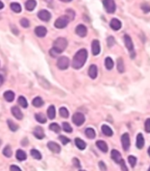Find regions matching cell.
Here are the masks:
<instances>
[{
    "instance_id": "cell-30",
    "label": "cell",
    "mask_w": 150,
    "mask_h": 171,
    "mask_svg": "<svg viewBox=\"0 0 150 171\" xmlns=\"http://www.w3.org/2000/svg\"><path fill=\"white\" fill-rule=\"evenodd\" d=\"M35 119L36 120L39 122V123H41V124H44L47 122V118L44 116V114L43 113H37L35 114Z\"/></svg>"
},
{
    "instance_id": "cell-10",
    "label": "cell",
    "mask_w": 150,
    "mask_h": 171,
    "mask_svg": "<svg viewBox=\"0 0 150 171\" xmlns=\"http://www.w3.org/2000/svg\"><path fill=\"white\" fill-rule=\"evenodd\" d=\"M91 50L93 55H98L101 51V47H100V42L98 40H94L91 43Z\"/></svg>"
},
{
    "instance_id": "cell-22",
    "label": "cell",
    "mask_w": 150,
    "mask_h": 171,
    "mask_svg": "<svg viewBox=\"0 0 150 171\" xmlns=\"http://www.w3.org/2000/svg\"><path fill=\"white\" fill-rule=\"evenodd\" d=\"M4 97L7 102H12L15 98V94L12 90H7L4 93Z\"/></svg>"
},
{
    "instance_id": "cell-18",
    "label": "cell",
    "mask_w": 150,
    "mask_h": 171,
    "mask_svg": "<svg viewBox=\"0 0 150 171\" xmlns=\"http://www.w3.org/2000/svg\"><path fill=\"white\" fill-rule=\"evenodd\" d=\"M88 74H89V76H90L91 79L97 78V67L96 65H94V64L90 65V68H89Z\"/></svg>"
},
{
    "instance_id": "cell-8",
    "label": "cell",
    "mask_w": 150,
    "mask_h": 171,
    "mask_svg": "<svg viewBox=\"0 0 150 171\" xmlns=\"http://www.w3.org/2000/svg\"><path fill=\"white\" fill-rule=\"evenodd\" d=\"M121 144L122 147L125 151H127L130 147V137L127 133L122 134L121 136Z\"/></svg>"
},
{
    "instance_id": "cell-39",
    "label": "cell",
    "mask_w": 150,
    "mask_h": 171,
    "mask_svg": "<svg viewBox=\"0 0 150 171\" xmlns=\"http://www.w3.org/2000/svg\"><path fill=\"white\" fill-rule=\"evenodd\" d=\"M128 162L130 163L132 168H134L136 165V162H137V158L133 155H129L128 156Z\"/></svg>"
},
{
    "instance_id": "cell-1",
    "label": "cell",
    "mask_w": 150,
    "mask_h": 171,
    "mask_svg": "<svg viewBox=\"0 0 150 171\" xmlns=\"http://www.w3.org/2000/svg\"><path fill=\"white\" fill-rule=\"evenodd\" d=\"M88 58V52L86 49L82 48L79 51L76 52L75 54L73 61H72V67L75 70H79L81 69L86 63V60Z\"/></svg>"
},
{
    "instance_id": "cell-46",
    "label": "cell",
    "mask_w": 150,
    "mask_h": 171,
    "mask_svg": "<svg viewBox=\"0 0 150 171\" xmlns=\"http://www.w3.org/2000/svg\"><path fill=\"white\" fill-rule=\"evenodd\" d=\"M98 166H99V168L101 171H106L107 170V168H106V165L104 161H99L98 162Z\"/></svg>"
},
{
    "instance_id": "cell-3",
    "label": "cell",
    "mask_w": 150,
    "mask_h": 171,
    "mask_svg": "<svg viewBox=\"0 0 150 171\" xmlns=\"http://www.w3.org/2000/svg\"><path fill=\"white\" fill-rule=\"evenodd\" d=\"M70 19L67 16V15H64V16H61L60 18H58L56 22H55V26L58 29H63V28H65L68 24L69 23Z\"/></svg>"
},
{
    "instance_id": "cell-44",
    "label": "cell",
    "mask_w": 150,
    "mask_h": 171,
    "mask_svg": "<svg viewBox=\"0 0 150 171\" xmlns=\"http://www.w3.org/2000/svg\"><path fill=\"white\" fill-rule=\"evenodd\" d=\"M59 140H61V142H62L63 145H66V144H68L69 142H70V140H69V138H67V137L63 136V135L59 136Z\"/></svg>"
},
{
    "instance_id": "cell-28",
    "label": "cell",
    "mask_w": 150,
    "mask_h": 171,
    "mask_svg": "<svg viewBox=\"0 0 150 171\" xmlns=\"http://www.w3.org/2000/svg\"><path fill=\"white\" fill-rule=\"evenodd\" d=\"M117 69L119 73H124L125 72V65L122 58H119L117 61Z\"/></svg>"
},
{
    "instance_id": "cell-50",
    "label": "cell",
    "mask_w": 150,
    "mask_h": 171,
    "mask_svg": "<svg viewBox=\"0 0 150 171\" xmlns=\"http://www.w3.org/2000/svg\"><path fill=\"white\" fill-rule=\"evenodd\" d=\"M120 165H121V169H122V171H128V169H127V168H126V163H125V161H124V160L121 161Z\"/></svg>"
},
{
    "instance_id": "cell-21",
    "label": "cell",
    "mask_w": 150,
    "mask_h": 171,
    "mask_svg": "<svg viewBox=\"0 0 150 171\" xmlns=\"http://www.w3.org/2000/svg\"><path fill=\"white\" fill-rule=\"evenodd\" d=\"M101 129H102V133H103L106 136L111 137V136L113 135V131H112V129L109 126H107V125H103L102 127H101Z\"/></svg>"
},
{
    "instance_id": "cell-2",
    "label": "cell",
    "mask_w": 150,
    "mask_h": 171,
    "mask_svg": "<svg viewBox=\"0 0 150 171\" xmlns=\"http://www.w3.org/2000/svg\"><path fill=\"white\" fill-rule=\"evenodd\" d=\"M68 47V41L65 38H58L53 43V49L56 50L59 54H62Z\"/></svg>"
},
{
    "instance_id": "cell-36",
    "label": "cell",
    "mask_w": 150,
    "mask_h": 171,
    "mask_svg": "<svg viewBox=\"0 0 150 171\" xmlns=\"http://www.w3.org/2000/svg\"><path fill=\"white\" fill-rule=\"evenodd\" d=\"M59 112H60V115L61 117L63 118H68L69 115V111L66 107H61L60 110H59Z\"/></svg>"
},
{
    "instance_id": "cell-6",
    "label": "cell",
    "mask_w": 150,
    "mask_h": 171,
    "mask_svg": "<svg viewBox=\"0 0 150 171\" xmlns=\"http://www.w3.org/2000/svg\"><path fill=\"white\" fill-rule=\"evenodd\" d=\"M57 67L61 70H65L69 66V59L66 56H61L57 60Z\"/></svg>"
},
{
    "instance_id": "cell-23",
    "label": "cell",
    "mask_w": 150,
    "mask_h": 171,
    "mask_svg": "<svg viewBox=\"0 0 150 171\" xmlns=\"http://www.w3.org/2000/svg\"><path fill=\"white\" fill-rule=\"evenodd\" d=\"M56 108L54 105H50L48 108H47V116L49 118V120H54L55 117H56Z\"/></svg>"
},
{
    "instance_id": "cell-31",
    "label": "cell",
    "mask_w": 150,
    "mask_h": 171,
    "mask_svg": "<svg viewBox=\"0 0 150 171\" xmlns=\"http://www.w3.org/2000/svg\"><path fill=\"white\" fill-rule=\"evenodd\" d=\"M11 9H12L14 13H21V11H22L21 6H20L19 3H12V4H11Z\"/></svg>"
},
{
    "instance_id": "cell-47",
    "label": "cell",
    "mask_w": 150,
    "mask_h": 171,
    "mask_svg": "<svg viewBox=\"0 0 150 171\" xmlns=\"http://www.w3.org/2000/svg\"><path fill=\"white\" fill-rule=\"evenodd\" d=\"M10 171H22L20 168L17 165H12L10 167Z\"/></svg>"
},
{
    "instance_id": "cell-55",
    "label": "cell",
    "mask_w": 150,
    "mask_h": 171,
    "mask_svg": "<svg viewBox=\"0 0 150 171\" xmlns=\"http://www.w3.org/2000/svg\"><path fill=\"white\" fill-rule=\"evenodd\" d=\"M147 171H150V167H149V168H148V170Z\"/></svg>"
},
{
    "instance_id": "cell-15",
    "label": "cell",
    "mask_w": 150,
    "mask_h": 171,
    "mask_svg": "<svg viewBox=\"0 0 150 171\" xmlns=\"http://www.w3.org/2000/svg\"><path fill=\"white\" fill-rule=\"evenodd\" d=\"M110 26H111V28H112V30L118 31V30H119V29L121 28L122 24H121L120 20H119L118 19L114 18V19H112L111 20V22H110Z\"/></svg>"
},
{
    "instance_id": "cell-52",
    "label": "cell",
    "mask_w": 150,
    "mask_h": 171,
    "mask_svg": "<svg viewBox=\"0 0 150 171\" xmlns=\"http://www.w3.org/2000/svg\"><path fill=\"white\" fill-rule=\"evenodd\" d=\"M3 8H4V4H3V2L0 1V9H3Z\"/></svg>"
},
{
    "instance_id": "cell-51",
    "label": "cell",
    "mask_w": 150,
    "mask_h": 171,
    "mask_svg": "<svg viewBox=\"0 0 150 171\" xmlns=\"http://www.w3.org/2000/svg\"><path fill=\"white\" fill-rule=\"evenodd\" d=\"M3 83H4V77H3L1 75H0V87L2 86Z\"/></svg>"
},
{
    "instance_id": "cell-24",
    "label": "cell",
    "mask_w": 150,
    "mask_h": 171,
    "mask_svg": "<svg viewBox=\"0 0 150 171\" xmlns=\"http://www.w3.org/2000/svg\"><path fill=\"white\" fill-rule=\"evenodd\" d=\"M36 5L37 3L34 0H28V1L26 2V9L29 12H32L36 7Z\"/></svg>"
},
{
    "instance_id": "cell-17",
    "label": "cell",
    "mask_w": 150,
    "mask_h": 171,
    "mask_svg": "<svg viewBox=\"0 0 150 171\" xmlns=\"http://www.w3.org/2000/svg\"><path fill=\"white\" fill-rule=\"evenodd\" d=\"M145 145V140L142 133H138L136 136V147L139 149H142Z\"/></svg>"
},
{
    "instance_id": "cell-53",
    "label": "cell",
    "mask_w": 150,
    "mask_h": 171,
    "mask_svg": "<svg viewBox=\"0 0 150 171\" xmlns=\"http://www.w3.org/2000/svg\"><path fill=\"white\" fill-rule=\"evenodd\" d=\"M147 153H148V155L150 156V147H148V150H147Z\"/></svg>"
},
{
    "instance_id": "cell-34",
    "label": "cell",
    "mask_w": 150,
    "mask_h": 171,
    "mask_svg": "<svg viewBox=\"0 0 150 171\" xmlns=\"http://www.w3.org/2000/svg\"><path fill=\"white\" fill-rule=\"evenodd\" d=\"M3 154H4L6 157H7V158H10V157L12 155V148H11L10 146H6V147L4 148V150H3Z\"/></svg>"
},
{
    "instance_id": "cell-26",
    "label": "cell",
    "mask_w": 150,
    "mask_h": 171,
    "mask_svg": "<svg viewBox=\"0 0 150 171\" xmlns=\"http://www.w3.org/2000/svg\"><path fill=\"white\" fill-rule=\"evenodd\" d=\"M16 158H17L19 161H23L26 160V154L23 150L19 149V150H17V152H16Z\"/></svg>"
},
{
    "instance_id": "cell-25",
    "label": "cell",
    "mask_w": 150,
    "mask_h": 171,
    "mask_svg": "<svg viewBox=\"0 0 150 171\" xmlns=\"http://www.w3.org/2000/svg\"><path fill=\"white\" fill-rule=\"evenodd\" d=\"M75 143H76V146L77 147V148H79L80 150H83L86 148V143L79 138L75 139Z\"/></svg>"
},
{
    "instance_id": "cell-12",
    "label": "cell",
    "mask_w": 150,
    "mask_h": 171,
    "mask_svg": "<svg viewBox=\"0 0 150 171\" xmlns=\"http://www.w3.org/2000/svg\"><path fill=\"white\" fill-rule=\"evenodd\" d=\"M87 27L84 25H78L76 28V33L80 37H85L87 35Z\"/></svg>"
},
{
    "instance_id": "cell-20",
    "label": "cell",
    "mask_w": 150,
    "mask_h": 171,
    "mask_svg": "<svg viewBox=\"0 0 150 171\" xmlns=\"http://www.w3.org/2000/svg\"><path fill=\"white\" fill-rule=\"evenodd\" d=\"M34 33L38 37H44L47 34V28L44 26H37L34 29Z\"/></svg>"
},
{
    "instance_id": "cell-32",
    "label": "cell",
    "mask_w": 150,
    "mask_h": 171,
    "mask_svg": "<svg viewBox=\"0 0 150 171\" xmlns=\"http://www.w3.org/2000/svg\"><path fill=\"white\" fill-rule=\"evenodd\" d=\"M43 104H44V102H43V100L41 99V97H37L33 98V106H35V107H40V106H42Z\"/></svg>"
},
{
    "instance_id": "cell-5",
    "label": "cell",
    "mask_w": 150,
    "mask_h": 171,
    "mask_svg": "<svg viewBox=\"0 0 150 171\" xmlns=\"http://www.w3.org/2000/svg\"><path fill=\"white\" fill-rule=\"evenodd\" d=\"M102 4L105 7V9L106 10V12L108 13H114L116 11V3L113 1V0H104L102 1Z\"/></svg>"
},
{
    "instance_id": "cell-9",
    "label": "cell",
    "mask_w": 150,
    "mask_h": 171,
    "mask_svg": "<svg viewBox=\"0 0 150 171\" xmlns=\"http://www.w3.org/2000/svg\"><path fill=\"white\" fill-rule=\"evenodd\" d=\"M38 18L42 21L47 22L50 20V19H51V13L47 10H40L38 13Z\"/></svg>"
},
{
    "instance_id": "cell-33",
    "label": "cell",
    "mask_w": 150,
    "mask_h": 171,
    "mask_svg": "<svg viewBox=\"0 0 150 171\" xmlns=\"http://www.w3.org/2000/svg\"><path fill=\"white\" fill-rule=\"evenodd\" d=\"M7 125H8L10 130L12 131V132H16V131L18 130V128H19V126H18L17 124H15V123H14L12 120H7Z\"/></svg>"
},
{
    "instance_id": "cell-40",
    "label": "cell",
    "mask_w": 150,
    "mask_h": 171,
    "mask_svg": "<svg viewBox=\"0 0 150 171\" xmlns=\"http://www.w3.org/2000/svg\"><path fill=\"white\" fill-rule=\"evenodd\" d=\"M140 8H141V10L143 11L144 13H150V5H148L147 3H143V4H141Z\"/></svg>"
},
{
    "instance_id": "cell-43",
    "label": "cell",
    "mask_w": 150,
    "mask_h": 171,
    "mask_svg": "<svg viewBox=\"0 0 150 171\" xmlns=\"http://www.w3.org/2000/svg\"><path fill=\"white\" fill-rule=\"evenodd\" d=\"M114 44H115L114 37H113V36H109V37L107 38V46H108L109 47H112Z\"/></svg>"
},
{
    "instance_id": "cell-13",
    "label": "cell",
    "mask_w": 150,
    "mask_h": 171,
    "mask_svg": "<svg viewBox=\"0 0 150 171\" xmlns=\"http://www.w3.org/2000/svg\"><path fill=\"white\" fill-rule=\"evenodd\" d=\"M111 157H112V159L116 163H121V161H123L120 153L118 150H116V149H112V152H111Z\"/></svg>"
},
{
    "instance_id": "cell-16",
    "label": "cell",
    "mask_w": 150,
    "mask_h": 171,
    "mask_svg": "<svg viewBox=\"0 0 150 171\" xmlns=\"http://www.w3.org/2000/svg\"><path fill=\"white\" fill-rule=\"evenodd\" d=\"M33 135L38 139V140H42L45 137L44 130L40 127H36L33 130Z\"/></svg>"
},
{
    "instance_id": "cell-14",
    "label": "cell",
    "mask_w": 150,
    "mask_h": 171,
    "mask_svg": "<svg viewBox=\"0 0 150 171\" xmlns=\"http://www.w3.org/2000/svg\"><path fill=\"white\" fill-rule=\"evenodd\" d=\"M12 115L19 120L23 119V113H22L21 110L18 106L12 107Z\"/></svg>"
},
{
    "instance_id": "cell-56",
    "label": "cell",
    "mask_w": 150,
    "mask_h": 171,
    "mask_svg": "<svg viewBox=\"0 0 150 171\" xmlns=\"http://www.w3.org/2000/svg\"><path fill=\"white\" fill-rule=\"evenodd\" d=\"M80 171H85V170H80Z\"/></svg>"
},
{
    "instance_id": "cell-45",
    "label": "cell",
    "mask_w": 150,
    "mask_h": 171,
    "mask_svg": "<svg viewBox=\"0 0 150 171\" xmlns=\"http://www.w3.org/2000/svg\"><path fill=\"white\" fill-rule=\"evenodd\" d=\"M145 131L147 133H150V119H147L145 121Z\"/></svg>"
},
{
    "instance_id": "cell-27",
    "label": "cell",
    "mask_w": 150,
    "mask_h": 171,
    "mask_svg": "<svg viewBox=\"0 0 150 171\" xmlns=\"http://www.w3.org/2000/svg\"><path fill=\"white\" fill-rule=\"evenodd\" d=\"M105 65H106V68L108 70H112V68L114 67V63H113V61H112V59L111 58V57H106V60H105Z\"/></svg>"
},
{
    "instance_id": "cell-41",
    "label": "cell",
    "mask_w": 150,
    "mask_h": 171,
    "mask_svg": "<svg viewBox=\"0 0 150 171\" xmlns=\"http://www.w3.org/2000/svg\"><path fill=\"white\" fill-rule=\"evenodd\" d=\"M63 129L66 133H72V127L68 122H63Z\"/></svg>"
},
{
    "instance_id": "cell-37",
    "label": "cell",
    "mask_w": 150,
    "mask_h": 171,
    "mask_svg": "<svg viewBox=\"0 0 150 171\" xmlns=\"http://www.w3.org/2000/svg\"><path fill=\"white\" fill-rule=\"evenodd\" d=\"M49 129L51 131H53V132H55V133H57L61 132V127L56 123H52L51 125L49 126Z\"/></svg>"
},
{
    "instance_id": "cell-49",
    "label": "cell",
    "mask_w": 150,
    "mask_h": 171,
    "mask_svg": "<svg viewBox=\"0 0 150 171\" xmlns=\"http://www.w3.org/2000/svg\"><path fill=\"white\" fill-rule=\"evenodd\" d=\"M49 54H50V55H51L52 57H56V56H57V55L59 54H58V53H57V52H56V50H54L53 48H52L51 50L49 51Z\"/></svg>"
},
{
    "instance_id": "cell-7",
    "label": "cell",
    "mask_w": 150,
    "mask_h": 171,
    "mask_svg": "<svg viewBox=\"0 0 150 171\" xmlns=\"http://www.w3.org/2000/svg\"><path fill=\"white\" fill-rule=\"evenodd\" d=\"M72 121H73V123L76 126L80 127V126H82L84 123L85 117H84L83 114L81 113V112H76L73 115V117H72Z\"/></svg>"
},
{
    "instance_id": "cell-48",
    "label": "cell",
    "mask_w": 150,
    "mask_h": 171,
    "mask_svg": "<svg viewBox=\"0 0 150 171\" xmlns=\"http://www.w3.org/2000/svg\"><path fill=\"white\" fill-rule=\"evenodd\" d=\"M73 164L75 167L76 168H80L81 167V164H80V161L77 158H73Z\"/></svg>"
},
{
    "instance_id": "cell-11",
    "label": "cell",
    "mask_w": 150,
    "mask_h": 171,
    "mask_svg": "<svg viewBox=\"0 0 150 171\" xmlns=\"http://www.w3.org/2000/svg\"><path fill=\"white\" fill-rule=\"evenodd\" d=\"M47 147L49 150H51L53 153H56V154H59L61 152V147L56 142H54V141H49L47 143Z\"/></svg>"
},
{
    "instance_id": "cell-19",
    "label": "cell",
    "mask_w": 150,
    "mask_h": 171,
    "mask_svg": "<svg viewBox=\"0 0 150 171\" xmlns=\"http://www.w3.org/2000/svg\"><path fill=\"white\" fill-rule=\"evenodd\" d=\"M96 145L99 148V150H101L103 153H107L108 152V146H107L106 141H104V140H97L96 142Z\"/></svg>"
},
{
    "instance_id": "cell-38",
    "label": "cell",
    "mask_w": 150,
    "mask_h": 171,
    "mask_svg": "<svg viewBox=\"0 0 150 171\" xmlns=\"http://www.w3.org/2000/svg\"><path fill=\"white\" fill-rule=\"evenodd\" d=\"M18 102H19V104L21 105V107H23V108H26V107L28 106V103H27L26 99L24 97H22V96L19 97Z\"/></svg>"
},
{
    "instance_id": "cell-54",
    "label": "cell",
    "mask_w": 150,
    "mask_h": 171,
    "mask_svg": "<svg viewBox=\"0 0 150 171\" xmlns=\"http://www.w3.org/2000/svg\"><path fill=\"white\" fill-rule=\"evenodd\" d=\"M1 144H2V140H0V146H1Z\"/></svg>"
},
{
    "instance_id": "cell-35",
    "label": "cell",
    "mask_w": 150,
    "mask_h": 171,
    "mask_svg": "<svg viewBox=\"0 0 150 171\" xmlns=\"http://www.w3.org/2000/svg\"><path fill=\"white\" fill-rule=\"evenodd\" d=\"M31 155L33 156V158H34L36 160H40L41 157H42L40 152L37 149H32L31 150Z\"/></svg>"
},
{
    "instance_id": "cell-42",
    "label": "cell",
    "mask_w": 150,
    "mask_h": 171,
    "mask_svg": "<svg viewBox=\"0 0 150 171\" xmlns=\"http://www.w3.org/2000/svg\"><path fill=\"white\" fill-rule=\"evenodd\" d=\"M20 25H21L23 27L27 28V27H29V26H30V22H29V20H28L27 19L23 18V19L20 20Z\"/></svg>"
},
{
    "instance_id": "cell-4",
    "label": "cell",
    "mask_w": 150,
    "mask_h": 171,
    "mask_svg": "<svg viewBox=\"0 0 150 171\" xmlns=\"http://www.w3.org/2000/svg\"><path fill=\"white\" fill-rule=\"evenodd\" d=\"M124 42H125V45L127 48V50L129 51L130 54H131V58H134L135 56V52H134V47H133V40L131 39V37L127 34H126L124 36Z\"/></svg>"
},
{
    "instance_id": "cell-29",
    "label": "cell",
    "mask_w": 150,
    "mask_h": 171,
    "mask_svg": "<svg viewBox=\"0 0 150 171\" xmlns=\"http://www.w3.org/2000/svg\"><path fill=\"white\" fill-rule=\"evenodd\" d=\"M85 135L89 138V139H94L96 137V132L93 128H86L85 129Z\"/></svg>"
}]
</instances>
